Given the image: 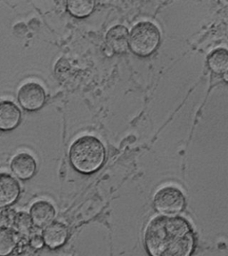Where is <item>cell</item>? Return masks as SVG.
Instances as JSON below:
<instances>
[{
	"mask_svg": "<svg viewBox=\"0 0 228 256\" xmlns=\"http://www.w3.org/2000/svg\"><path fill=\"white\" fill-rule=\"evenodd\" d=\"M56 214L54 206L46 200L37 201L32 204L30 210L32 222L39 228H46L49 224L54 222Z\"/></svg>",
	"mask_w": 228,
	"mask_h": 256,
	"instance_id": "7",
	"label": "cell"
},
{
	"mask_svg": "<svg viewBox=\"0 0 228 256\" xmlns=\"http://www.w3.org/2000/svg\"><path fill=\"white\" fill-rule=\"evenodd\" d=\"M104 144L94 136H82L70 148V161L73 168L81 174H89L99 170L105 160Z\"/></svg>",
	"mask_w": 228,
	"mask_h": 256,
	"instance_id": "2",
	"label": "cell"
},
{
	"mask_svg": "<svg viewBox=\"0 0 228 256\" xmlns=\"http://www.w3.org/2000/svg\"><path fill=\"white\" fill-rule=\"evenodd\" d=\"M68 12L76 18H85L90 16L95 9L94 1H68L66 3Z\"/></svg>",
	"mask_w": 228,
	"mask_h": 256,
	"instance_id": "14",
	"label": "cell"
},
{
	"mask_svg": "<svg viewBox=\"0 0 228 256\" xmlns=\"http://www.w3.org/2000/svg\"><path fill=\"white\" fill-rule=\"evenodd\" d=\"M208 65L209 68L216 74L228 72V49L224 48L214 49L208 54Z\"/></svg>",
	"mask_w": 228,
	"mask_h": 256,
	"instance_id": "12",
	"label": "cell"
},
{
	"mask_svg": "<svg viewBox=\"0 0 228 256\" xmlns=\"http://www.w3.org/2000/svg\"><path fill=\"white\" fill-rule=\"evenodd\" d=\"M45 244L44 240L42 236H39V235H35L32 236V246L34 248H41Z\"/></svg>",
	"mask_w": 228,
	"mask_h": 256,
	"instance_id": "17",
	"label": "cell"
},
{
	"mask_svg": "<svg viewBox=\"0 0 228 256\" xmlns=\"http://www.w3.org/2000/svg\"><path fill=\"white\" fill-rule=\"evenodd\" d=\"M20 184L7 172H0V208L15 203L20 195Z\"/></svg>",
	"mask_w": 228,
	"mask_h": 256,
	"instance_id": "6",
	"label": "cell"
},
{
	"mask_svg": "<svg viewBox=\"0 0 228 256\" xmlns=\"http://www.w3.org/2000/svg\"><path fill=\"white\" fill-rule=\"evenodd\" d=\"M11 170L21 180H29L35 174L37 163L34 158L28 153H19L13 158Z\"/></svg>",
	"mask_w": 228,
	"mask_h": 256,
	"instance_id": "8",
	"label": "cell"
},
{
	"mask_svg": "<svg viewBox=\"0 0 228 256\" xmlns=\"http://www.w3.org/2000/svg\"><path fill=\"white\" fill-rule=\"evenodd\" d=\"M16 214V212L10 209H7L0 212V226H6V227L13 226Z\"/></svg>",
	"mask_w": 228,
	"mask_h": 256,
	"instance_id": "16",
	"label": "cell"
},
{
	"mask_svg": "<svg viewBox=\"0 0 228 256\" xmlns=\"http://www.w3.org/2000/svg\"><path fill=\"white\" fill-rule=\"evenodd\" d=\"M45 244L51 248H58L65 243L68 238V228L60 222L49 224L42 234Z\"/></svg>",
	"mask_w": 228,
	"mask_h": 256,
	"instance_id": "11",
	"label": "cell"
},
{
	"mask_svg": "<svg viewBox=\"0 0 228 256\" xmlns=\"http://www.w3.org/2000/svg\"><path fill=\"white\" fill-rule=\"evenodd\" d=\"M153 201L155 208L165 214L179 212L184 206V194L173 186H166L159 190Z\"/></svg>",
	"mask_w": 228,
	"mask_h": 256,
	"instance_id": "5",
	"label": "cell"
},
{
	"mask_svg": "<svg viewBox=\"0 0 228 256\" xmlns=\"http://www.w3.org/2000/svg\"><path fill=\"white\" fill-rule=\"evenodd\" d=\"M18 244V232L10 227L0 226V256H8Z\"/></svg>",
	"mask_w": 228,
	"mask_h": 256,
	"instance_id": "13",
	"label": "cell"
},
{
	"mask_svg": "<svg viewBox=\"0 0 228 256\" xmlns=\"http://www.w3.org/2000/svg\"><path fill=\"white\" fill-rule=\"evenodd\" d=\"M18 102L27 112H37L44 106L47 96L44 88L36 82H28L18 91Z\"/></svg>",
	"mask_w": 228,
	"mask_h": 256,
	"instance_id": "4",
	"label": "cell"
},
{
	"mask_svg": "<svg viewBox=\"0 0 228 256\" xmlns=\"http://www.w3.org/2000/svg\"><path fill=\"white\" fill-rule=\"evenodd\" d=\"M22 113L16 104L4 100L0 102V131H11L18 126Z\"/></svg>",
	"mask_w": 228,
	"mask_h": 256,
	"instance_id": "10",
	"label": "cell"
},
{
	"mask_svg": "<svg viewBox=\"0 0 228 256\" xmlns=\"http://www.w3.org/2000/svg\"><path fill=\"white\" fill-rule=\"evenodd\" d=\"M144 241L152 256H188L193 244L188 224L168 216H157L149 222Z\"/></svg>",
	"mask_w": 228,
	"mask_h": 256,
	"instance_id": "1",
	"label": "cell"
},
{
	"mask_svg": "<svg viewBox=\"0 0 228 256\" xmlns=\"http://www.w3.org/2000/svg\"><path fill=\"white\" fill-rule=\"evenodd\" d=\"M223 78H224V81H225L226 83H228V72H224Z\"/></svg>",
	"mask_w": 228,
	"mask_h": 256,
	"instance_id": "18",
	"label": "cell"
},
{
	"mask_svg": "<svg viewBox=\"0 0 228 256\" xmlns=\"http://www.w3.org/2000/svg\"><path fill=\"white\" fill-rule=\"evenodd\" d=\"M32 225L34 224L32 222L31 216H29L24 212H16L14 224H13V226L16 228V232L24 235H28L31 232Z\"/></svg>",
	"mask_w": 228,
	"mask_h": 256,
	"instance_id": "15",
	"label": "cell"
},
{
	"mask_svg": "<svg viewBox=\"0 0 228 256\" xmlns=\"http://www.w3.org/2000/svg\"><path fill=\"white\" fill-rule=\"evenodd\" d=\"M160 41V32L157 25L144 20L136 24L131 30L128 46L136 56L146 57L156 50Z\"/></svg>",
	"mask_w": 228,
	"mask_h": 256,
	"instance_id": "3",
	"label": "cell"
},
{
	"mask_svg": "<svg viewBox=\"0 0 228 256\" xmlns=\"http://www.w3.org/2000/svg\"><path fill=\"white\" fill-rule=\"evenodd\" d=\"M129 41L128 28L123 25H116L109 30L106 34V44L109 49L114 54L127 52Z\"/></svg>",
	"mask_w": 228,
	"mask_h": 256,
	"instance_id": "9",
	"label": "cell"
}]
</instances>
